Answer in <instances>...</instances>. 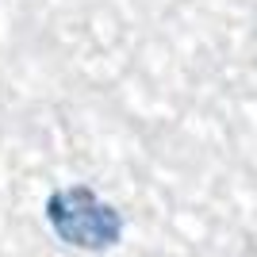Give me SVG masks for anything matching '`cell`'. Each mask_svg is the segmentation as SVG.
Returning a JSON list of instances; mask_svg holds the SVG:
<instances>
[{"instance_id": "6da1fadb", "label": "cell", "mask_w": 257, "mask_h": 257, "mask_svg": "<svg viewBox=\"0 0 257 257\" xmlns=\"http://www.w3.org/2000/svg\"><path fill=\"white\" fill-rule=\"evenodd\" d=\"M43 215L54 238L77 253H111L127 234L123 211L111 200H104L92 184L54 188L43 204Z\"/></svg>"}]
</instances>
